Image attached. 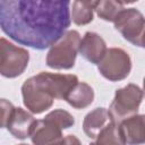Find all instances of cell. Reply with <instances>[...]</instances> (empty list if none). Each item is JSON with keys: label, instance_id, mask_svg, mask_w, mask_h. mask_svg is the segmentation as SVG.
Here are the masks:
<instances>
[{"label": "cell", "instance_id": "obj_1", "mask_svg": "<svg viewBox=\"0 0 145 145\" xmlns=\"http://www.w3.org/2000/svg\"><path fill=\"white\" fill-rule=\"evenodd\" d=\"M70 5L68 0H0V27L17 43L45 50L70 26Z\"/></svg>", "mask_w": 145, "mask_h": 145}, {"label": "cell", "instance_id": "obj_2", "mask_svg": "<svg viewBox=\"0 0 145 145\" xmlns=\"http://www.w3.org/2000/svg\"><path fill=\"white\" fill-rule=\"evenodd\" d=\"M78 82V77L72 74L41 71L22 85L23 103L29 112L40 114L52 106L54 99L66 100Z\"/></svg>", "mask_w": 145, "mask_h": 145}, {"label": "cell", "instance_id": "obj_3", "mask_svg": "<svg viewBox=\"0 0 145 145\" xmlns=\"http://www.w3.org/2000/svg\"><path fill=\"white\" fill-rule=\"evenodd\" d=\"M80 41V34L77 31H67L48 51L45 59L46 65L57 70L71 69L75 66L77 53L79 52Z\"/></svg>", "mask_w": 145, "mask_h": 145}, {"label": "cell", "instance_id": "obj_4", "mask_svg": "<svg viewBox=\"0 0 145 145\" xmlns=\"http://www.w3.org/2000/svg\"><path fill=\"white\" fill-rule=\"evenodd\" d=\"M144 93L136 84H128L118 88L109 108L111 121L119 126L120 122L137 114Z\"/></svg>", "mask_w": 145, "mask_h": 145}, {"label": "cell", "instance_id": "obj_5", "mask_svg": "<svg viewBox=\"0 0 145 145\" xmlns=\"http://www.w3.org/2000/svg\"><path fill=\"white\" fill-rule=\"evenodd\" d=\"M29 52L1 37L0 40V72L6 78H16L27 68Z\"/></svg>", "mask_w": 145, "mask_h": 145}, {"label": "cell", "instance_id": "obj_6", "mask_svg": "<svg viewBox=\"0 0 145 145\" xmlns=\"http://www.w3.org/2000/svg\"><path fill=\"white\" fill-rule=\"evenodd\" d=\"M100 74L110 82H119L127 78L131 70V59L123 49L110 48L97 65Z\"/></svg>", "mask_w": 145, "mask_h": 145}, {"label": "cell", "instance_id": "obj_7", "mask_svg": "<svg viewBox=\"0 0 145 145\" xmlns=\"http://www.w3.org/2000/svg\"><path fill=\"white\" fill-rule=\"evenodd\" d=\"M114 28L125 40L139 46V40L145 29V17L136 8H125L113 22Z\"/></svg>", "mask_w": 145, "mask_h": 145}, {"label": "cell", "instance_id": "obj_8", "mask_svg": "<svg viewBox=\"0 0 145 145\" xmlns=\"http://www.w3.org/2000/svg\"><path fill=\"white\" fill-rule=\"evenodd\" d=\"M62 130L54 121L44 117L41 120H36L31 134V140L33 145H57L63 138Z\"/></svg>", "mask_w": 145, "mask_h": 145}, {"label": "cell", "instance_id": "obj_9", "mask_svg": "<svg viewBox=\"0 0 145 145\" xmlns=\"http://www.w3.org/2000/svg\"><path fill=\"white\" fill-rule=\"evenodd\" d=\"M35 122L36 119L32 113L18 106L14 109L6 125V128L15 138L25 139L27 137H31Z\"/></svg>", "mask_w": 145, "mask_h": 145}, {"label": "cell", "instance_id": "obj_10", "mask_svg": "<svg viewBox=\"0 0 145 145\" xmlns=\"http://www.w3.org/2000/svg\"><path fill=\"white\" fill-rule=\"evenodd\" d=\"M108 51L106 43L95 32H86L79 44V53L88 62L99 65Z\"/></svg>", "mask_w": 145, "mask_h": 145}, {"label": "cell", "instance_id": "obj_11", "mask_svg": "<svg viewBox=\"0 0 145 145\" xmlns=\"http://www.w3.org/2000/svg\"><path fill=\"white\" fill-rule=\"evenodd\" d=\"M120 135L126 145L145 144V114H135L119 123Z\"/></svg>", "mask_w": 145, "mask_h": 145}, {"label": "cell", "instance_id": "obj_12", "mask_svg": "<svg viewBox=\"0 0 145 145\" xmlns=\"http://www.w3.org/2000/svg\"><path fill=\"white\" fill-rule=\"evenodd\" d=\"M111 122L109 110L105 108H96L85 116L83 120V130L87 137L95 139L99 134Z\"/></svg>", "mask_w": 145, "mask_h": 145}, {"label": "cell", "instance_id": "obj_13", "mask_svg": "<svg viewBox=\"0 0 145 145\" xmlns=\"http://www.w3.org/2000/svg\"><path fill=\"white\" fill-rule=\"evenodd\" d=\"M94 100V89L91 85L84 82H78L68 93L66 102L72 108L80 110L85 109L93 103Z\"/></svg>", "mask_w": 145, "mask_h": 145}, {"label": "cell", "instance_id": "obj_14", "mask_svg": "<svg viewBox=\"0 0 145 145\" xmlns=\"http://www.w3.org/2000/svg\"><path fill=\"white\" fill-rule=\"evenodd\" d=\"M95 1H74L71 8V20L76 25H86L93 20Z\"/></svg>", "mask_w": 145, "mask_h": 145}, {"label": "cell", "instance_id": "obj_15", "mask_svg": "<svg viewBox=\"0 0 145 145\" xmlns=\"http://www.w3.org/2000/svg\"><path fill=\"white\" fill-rule=\"evenodd\" d=\"M125 9V5L114 0H100L95 1L94 11L97 16L105 22H114L118 15Z\"/></svg>", "mask_w": 145, "mask_h": 145}, {"label": "cell", "instance_id": "obj_16", "mask_svg": "<svg viewBox=\"0 0 145 145\" xmlns=\"http://www.w3.org/2000/svg\"><path fill=\"white\" fill-rule=\"evenodd\" d=\"M89 145H126V143L120 135L119 126L111 122L99 134L95 140L92 142Z\"/></svg>", "mask_w": 145, "mask_h": 145}, {"label": "cell", "instance_id": "obj_17", "mask_svg": "<svg viewBox=\"0 0 145 145\" xmlns=\"http://www.w3.org/2000/svg\"><path fill=\"white\" fill-rule=\"evenodd\" d=\"M45 117L49 118V119H51L52 121H54L62 129H68V128H70V127H72L75 125V118H74V116L71 113H69L68 111L63 110V109L52 110Z\"/></svg>", "mask_w": 145, "mask_h": 145}, {"label": "cell", "instance_id": "obj_18", "mask_svg": "<svg viewBox=\"0 0 145 145\" xmlns=\"http://www.w3.org/2000/svg\"><path fill=\"white\" fill-rule=\"evenodd\" d=\"M0 104H1V127L6 128V125L16 106H14L12 103L7 101L6 99H1Z\"/></svg>", "mask_w": 145, "mask_h": 145}, {"label": "cell", "instance_id": "obj_19", "mask_svg": "<svg viewBox=\"0 0 145 145\" xmlns=\"http://www.w3.org/2000/svg\"><path fill=\"white\" fill-rule=\"evenodd\" d=\"M57 145H82V143H80L79 138L76 137L75 135H67Z\"/></svg>", "mask_w": 145, "mask_h": 145}, {"label": "cell", "instance_id": "obj_20", "mask_svg": "<svg viewBox=\"0 0 145 145\" xmlns=\"http://www.w3.org/2000/svg\"><path fill=\"white\" fill-rule=\"evenodd\" d=\"M139 46L145 49V29H144V32H143V34H142L140 40H139Z\"/></svg>", "mask_w": 145, "mask_h": 145}, {"label": "cell", "instance_id": "obj_21", "mask_svg": "<svg viewBox=\"0 0 145 145\" xmlns=\"http://www.w3.org/2000/svg\"><path fill=\"white\" fill-rule=\"evenodd\" d=\"M143 93L145 94V77H144V79H143Z\"/></svg>", "mask_w": 145, "mask_h": 145}, {"label": "cell", "instance_id": "obj_22", "mask_svg": "<svg viewBox=\"0 0 145 145\" xmlns=\"http://www.w3.org/2000/svg\"><path fill=\"white\" fill-rule=\"evenodd\" d=\"M17 145H28V144H25V143H22V144H17Z\"/></svg>", "mask_w": 145, "mask_h": 145}]
</instances>
